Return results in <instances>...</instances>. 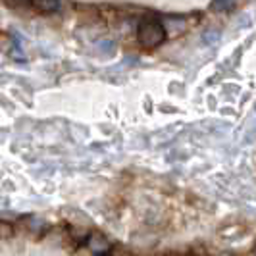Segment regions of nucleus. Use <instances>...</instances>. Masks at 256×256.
Here are the masks:
<instances>
[{
    "mask_svg": "<svg viewBox=\"0 0 256 256\" xmlns=\"http://www.w3.org/2000/svg\"><path fill=\"white\" fill-rule=\"evenodd\" d=\"M166 38V29L164 26L154 20V18H144L139 22L137 27V40L144 48H156L158 44H162Z\"/></svg>",
    "mask_w": 256,
    "mask_h": 256,
    "instance_id": "nucleus-1",
    "label": "nucleus"
},
{
    "mask_svg": "<svg viewBox=\"0 0 256 256\" xmlns=\"http://www.w3.org/2000/svg\"><path fill=\"white\" fill-rule=\"evenodd\" d=\"M29 6L38 14H54L60 10V0H29Z\"/></svg>",
    "mask_w": 256,
    "mask_h": 256,
    "instance_id": "nucleus-3",
    "label": "nucleus"
},
{
    "mask_svg": "<svg viewBox=\"0 0 256 256\" xmlns=\"http://www.w3.org/2000/svg\"><path fill=\"white\" fill-rule=\"evenodd\" d=\"M85 246L89 248L94 256H106L112 252V243L104 237L102 233H90L85 237Z\"/></svg>",
    "mask_w": 256,
    "mask_h": 256,
    "instance_id": "nucleus-2",
    "label": "nucleus"
}]
</instances>
